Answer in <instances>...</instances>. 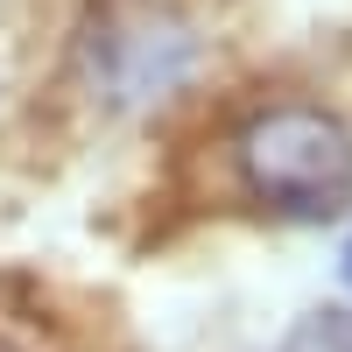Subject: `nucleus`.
I'll use <instances>...</instances> for the list:
<instances>
[{"label": "nucleus", "mask_w": 352, "mask_h": 352, "mask_svg": "<svg viewBox=\"0 0 352 352\" xmlns=\"http://www.w3.org/2000/svg\"><path fill=\"white\" fill-rule=\"evenodd\" d=\"M232 162L247 197L282 219H338L352 204V127L324 106H261L232 134Z\"/></svg>", "instance_id": "1"}, {"label": "nucleus", "mask_w": 352, "mask_h": 352, "mask_svg": "<svg viewBox=\"0 0 352 352\" xmlns=\"http://www.w3.org/2000/svg\"><path fill=\"white\" fill-rule=\"evenodd\" d=\"M184 64H190V36L169 14H106V28L92 36V78L120 106L176 85Z\"/></svg>", "instance_id": "2"}, {"label": "nucleus", "mask_w": 352, "mask_h": 352, "mask_svg": "<svg viewBox=\"0 0 352 352\" xmlns=\"http://www.w3.org/2000/svg\"><path fill=\"white\" fill-rule=\"evenodd\" d=\"M282 352H352V310H310L282 338Z\"/></svg>", "instance_id": "3"}, {"label": "nucleus", "mask_w": 352, "mask_h": 352, "mask_svg": "<svg viewBox=\"0 0 352 352\" xmlns=\"http://www.w3.org/2000/svg\"><path fill=\"white\" fill-rule=\"evenodd\" d=\"M338 275H345V289H352V240H345V254H338Z\"/></svg>", "instance_id": "4"}]
</instances>
